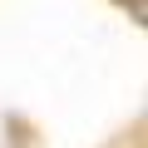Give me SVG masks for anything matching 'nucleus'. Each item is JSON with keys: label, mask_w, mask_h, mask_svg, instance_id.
<instances>
[]
</instances>
